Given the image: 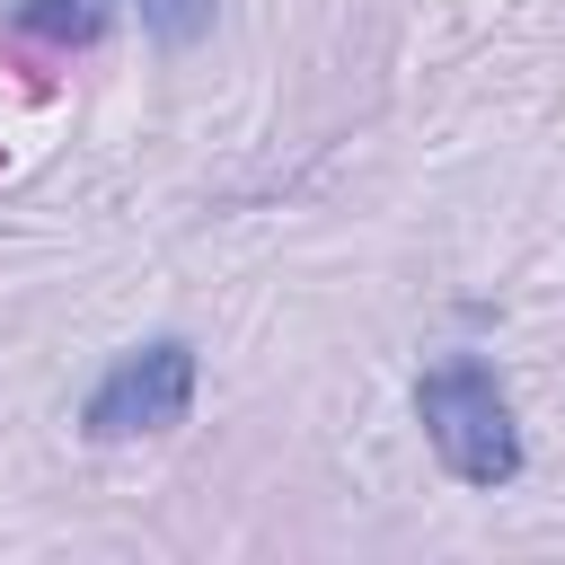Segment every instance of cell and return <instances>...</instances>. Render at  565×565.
Returning <instances> with one entry per match:
<instances>
[{
  "label": "cell",
  "mask_w": 565,
  "mask_h": 565,
  "mask_svg": "<svg viewBox=\"0 0 565 565\" xmlns=\"http://www.w3.org/2000/svg\"><path fill=\"white\" fill-rule=\"evenodd\" d=\"M194 388H203V353L194 335H150L132 353H115L97 371V388L79 397V433L88 441H141V433H177L194 415Z\"/></svg>",
  "instance_id": "obj_2"
},
{
  "label": "cell",
  "mask_w": 565,
  "mask_h": 565,
  "mask_svg": "<svg viewBox=\"0 0 565 565\" xmlns=\"http://www.w3.org/2000/svg\"><path fill=\"white\" fill-rule=\"evenodd\" d=\"M9 26H18V35H35V44H53V53H88V44H106L115 0H18V9H9Z\"/></svg>",
  "instance_id": "obj_3"
},
{
  "label": "cell",
  "mask_w": 565,
  "mask_h": 565,
  "mask_svg": "<svg viewBox=\"0 0 565 565\" xmlns=\"http://www.w3.org/2000/svg\"><path fill=\"white\" fill-rule=\"evenodd\" d=\"M132 9H141V35H150V44H168V53L203 44V35H212V18H221V0H132Z\"/></svg>",
  "instance_id": "obj_4"
},
{
  "label": "cell",
  "mask_w": 565,
  "mask_h": 565,
  "mask_svg": "<svg viewBox=\"0 0 565 565\" xmlns=\"http://www.w3.org/2000/svg\"><path fill=\"white\" fill-rule=\"evenodd\" d=\"M415 424H424L433 459H441L459 486H477V494L512 486L521 459H530V450H521L512 388H503V371H494L486 353H441V362H424V371H415Z\"/></svg>",
  "instance_id": "obj_1"
}]
</instances>
